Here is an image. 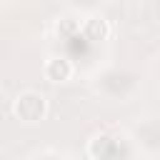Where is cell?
I'll use <instances>...</instances> for the list:
<instances>
[{
    "mask_svg": "<svg viewBox=\"0 0 160 160\" xmlns=\"http://www.w3.org/2000/svg\"><path fill=\"white\" fill-rule=\"evenodd\" d=\"M88 155H90V158H98V160L135 155L132 138H130L125 130H118V128H102L100 132H95V135L88 140Z\"/></svg>",
    "mask_w": 160,
    "mask_h": 160,
    "instance_id": "6da1fadb",
    "label": "cell"
},
{
    "mask_svg": "<svg viewBox=\"0 0 160 160\" xmlns=\"http://www.w3.org/2000/svg\"><path fill=\"white\" fill-rule=\"evenodd\" d=\"M95 90L102 92L108 100L128 102V98H132L138 90V75H132L130 70H120V68L105 70L95 78Z\"/></svg>",
    "mask_w": 160,
    "mask_h": 160,
    "instance_id": "7a4b0ae2",
    "label": "cell"
},
{
    "mask_svg": "<svg viewBox=\"0 0 160 160\" xmlns=\"http://www.w3.org/2000/svg\"><path fill=\"white\" fill-rule=\"evenodd\" d=\"M12 115L22 122H40L48 115V100L42 92L38 90H22L15 100H12Z\"/></svg>",
    "mask_w": 160,
    "mask_h": 160,
    "instance_id": "3957f363",
    "label": "cell"
},
{
    "mask_svg": "<svg viewBox=\"0 0 160 160\" xmlns=\"http://www.w3.org/2000/svg\"><path fill=\"white\" fill-rule=\"evenodd\" d=\"M78 35H82V40H88V42H105L110 38V22H108L105 15L92 12L80 22Z\"/></svg>",
    "mask_w": 160,
    "mask_h": 160,
    "instance_id": "277c9868",
    "label": "cell"
},
{
    "mask_svg": "<svg viewBox=\"0 0 160 160\" xmlns=\"http://www.w3.org/2000/svg\"><path fill=\"white\" fill-rule=\"evenodd\" d=\"M42 72H45V78L50 82H68L72 78V72H75V65L65 55H50L45 60V65H42Z\"/></svg>",
    "mask_w": 160,
    "mask_h": 160,
    "instance_id": "5b68a950",
    "label": "cell"
},
{
    "mask_svg": "<svg viewBox=\"0 0 160 160\" xmlns=\"http://www.w3.org/2000/svg\"><path fill=\"white\" fill-rule=\"evenodd\" d=\"M78 30H80V22H78L75 18H70V15L58 18V22H55V32L60 35V40H70V38H75Z\"/></svg>",
    "mask_w": 160,
    "mask_h": 160,
    "instance_id": "8992f818",
    "label": "cell"
},
{
    "mask_svg": "<svg viewBox=\"0 0 160 160\" xmlns=\"http://www.w3.org/2000/svg\"><path fill=\"white\" fill-rule=\"evenodd\" d=\"M35 155H40V158H48V155L60 158V155H65V152H62V150H35V152H32V158H35Z\"/></svg>",
    "mask_w": 160,
    "mask_h": 160,
    "instance_id": "52a82bcc",
    "label": "cell"
},
{
    "mask_svg": "<svg viewBox=\"0 0 160 160\" xmlns=\"http://www.w3.org/2000/svg\"><path fill=\"white\" fill-rule=\"evenodd\" d=\"M78 2H80V5H95L98 0H78Z\"/></svg>",
    "mask_w": 160,
    "mask_h": 160,
    "instance_id": "ba28073f",
    "label": "cell"
}]
</instances>
